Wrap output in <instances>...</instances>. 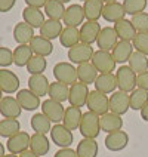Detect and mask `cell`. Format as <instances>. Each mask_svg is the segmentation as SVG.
Masks as SVG:
<instances>
[{"instance_id": "f546056e", "label": "cell", "mask_w": 148, "mask_h": 157, "mask_svg": "<svg viewBox=\"0 0 148 157\" xmlns=\"http://www.w3.org/2000/svg\"><path fill=\"white\" fill-rule=\"evenodd\" d=\"M98 70L93 67L92 62H85V64H80L77 65V80L85 83V85H90V83H95L96 77H98Z\"/></svg>"}, {"instance_id": "44dd1931", "label": "cell", "mask_w": 148, "mask_h": 157, "mask_svg": "<svg viewBox=\"0 0 148 157\" xmlns=\"http://www.w3.org/2000/svg\"><path fill=\"white\" fill-rule=\"evenodd\" d=\"M114 30H116V34L119 37V40H124V42H133V39L136 37V30L132 24V21L129 19H120L114 24Z\"/></svg>"}, {"instance_id": "5bb4252c", "label": "cell", "mask_w": 148, "mask_h": 157, "mask_svg": "<svg viewBox=\"0 0 148 157\" xmlns=\"http://www.w3.org/2000/svg\"><path fill=\"white\" fill-rule=\"evenodd\" d=\"M78 30H80V42L92 46L93 43H96L98 36H99L102 28H101L98 21H86V22H83V25Z\"/></svg>"}, {"instance_id": "836d02e7", "label": "cell", "mask_w": 148, "mask_h": 157, "mask_svg": "<svg viewBox=\"0 0 148 157\" xmlns=\"http://www.w3.org/2000/svg\"><path fill=\"white\" fill-rule=\"evenodd\" d=\"M34 56L30 44H18L13 49V64L17 67H27L28 61Z\"/></svg>"}, {"instance_id": "7402d4cb", "label": "cell", "mask_w": 148, "mask_h": 157, "mask_svg": "<svg viewBox=\"0 0 148 157\" xmlns=\"http://www.w3.org/2000/svg\"><path fill=\"white\" fill-rule=\"evenodd\" d=\"M133 53V44L132 42H124V40H119L117 44L114 46V49L111 51L114 61L120 65H124V62L129 61L131 55Z\"/></svg>"}, {"instance_id": "f35d334b", "label": "cell", "mask_w": 148, "mask_h": 157, "mask_svg": "<svg viewBox=\"0 0 148 157\" xmlns=\"http://www.w3.org/2000/svg\"><path fill=\"white\" fill-rule=\"evenodd\" d=\"M30 123H31V129L34 131V133H43V135H46V133H49L51 132V120L44 116L43 113H36L33 117H31V120H30Z\"/></svg>"}, {"instance_id": "7c38bea8", "label": "cell", "mask_w": 148, "mask_h": 157, "mask_svg": "<svg viewBox=\"0 0 148 157\" xmlns=\"http://www.w3.org/2000/svg\"><path fill=\"white\" fill-rule=\"evenodd\" d=\"M85 22V10H83V6L82 5H71L67 8L65 13H64V18H62V24L65 27H74V28H78V27L83 25Z\"/></svg>"}, {"instance_id": "74e56055", "label": "cell", "mask_w": 148, "mask_h": 157, "mask_svg": "<svg viewBox=\"0 0 148 157\" xmlns=\"http://www.w3.org/2000/svg\"><path fill=\"white\" fill-rule=\"evenodd\" d=\"M127 62H129V67L133 70V73H136V76L148 71V56L138 51H133Z\"/></svg>"}, {"instance_id": "7a4b0ae2", "label": "cell", "mask_w": 148, "mask_h": 157, "mask_svg": "<svg viewBox=\"0 0 148 157\" xmlns=\"http://www.w3.org/2000/svg\"><path fill=\"white\" fill-rule=\"evenodd\" d=\"M136 73H133L129 65H120L119 70L116 71L117 78V87L119 90H123L126 94H131L132 90L136 89Z\"/></svg>"}, {"instance_id": "681fc988", "label": "cell", "mask_w": 148, "mask_h": 157, "mask_svg": "<svg viewBox=\"0 0 148 157\" xmlns=\"http://www.w3.org/2000/svg\"><path fill=\"white\" fill-rule=\"evenodd\" d=\"M15 3H17V0H0V12L2 13L9 12L10 9L15 6Z\"/></svg>"}, {"instance_id": "8fae6325", "label": "cell", "mask_w": 148, "mask_h": 157, "mask_svg": "<svg viewBox=\"0 0 148 157\" xmlns=\"http://www.w3.org/2000/svg\"><path fill=\"white\" fill-rule=\"evenodd\" d=\"M42 113L51 120L52 123L58 124V123L62 122L64 119V113H65V108L61 102H56L53 99H46L42 102Z\"/></svg>"}, {"instance_id": "52a82bcc", "label": "cell", "mask_w": 148, "mask_h": 157, "mask_svg": "<svg viewBox=\"0 0 148 157\" xmlns=\"http://www.w3.org/2000/svg\"><path fill=\"white\" fill-rule=\"evenodd\" d=\"M90 62L93 64V67L98 70L99 74H101V73H113V71L116 70V64H117V62L114 61L111 52L101 51V49L95 51Z\"/></svg>"}, {"instance_id": "60d3db41", "label": "cell", "mask_w": 148, "mask_h": 157, "mask_svg": "<svg viewBox=\"0 0 148 157\" xmlns=\"http://www.w3.org/2000/svg\"><path fill=\"white\" fill-rule=\"evenodd\" d=\"M129 99H131V108L132 110H142L145 105L148 104V92L144 89L136 87L135 90H132L129 94Z\"/></svg>"}, {"instance_id": "8d00e7d4", "label": "cell", "mask_w": 148, "mask_h": 157, "mask_svg": "<svg viewBox=\"0 0 148 157\" xmlns=\"http://www.w3.org/2000/svg\"><path fill=\"white\" fill-rule=\"evenodd\" d=\"M67 8L64 6V3L58 2V0H47L46 6H44V15L47 19H55V21H61L64 18Z\"/></svg>"}, {"instance_id": "ffe728a7", "label": "cell", "mask_w": 148, "mask_h": 157, "mask_svg": "<svg viewBox=\"0 0 148 157\" xmlns=\"http://www.w3.org/2000/svg\"><path fill=\"white\" fill-rule=\"evenodd\" d=\"M126 10L123 8V3L120 2H113V3H105L104 10H102V18L107 22H113L116 24L117 21L124 19Z\"/></svg>"}, {"instance_id": "ac0fdd59", "label": "cell", "mask_w": 148, "mask_h": 157, "mask_svg": "<svg viewBox=\"0 0 148 157\" xmlns=\"http://www.w3.org/2000/svg\"><path fill=\"white\" fill-rule=\"evenodd\" d=\"M119 42V37L116 34V30L114 27H104L101 30V33L98 36V49L101 51H107V52H111L114 49V46Z\"/></svg>"}, {"instance_id": "ab89813d", "label": "cell", "mask_w": 148, "mask_h": 157, "mask_svg": "<svg viewBox=\"0 0 148 157\" xmlns=\"http://www.w3.org/2000/svg\"><path fill=\"white\" fill-rule=\"evenodd\" d=\"M21 132V123L18 119H2L0 120V136L10 138Z\"/></svg>"}, {"instance_id": "2e32d148", "label": "cell", "mask_w": 148, "mask_h": 157, "mask_svg": "<svg viewBox=\"0 0 148 157\" xmlns=\"http://www.w3.org/2000/svg\"><path fill=\"white\" fill-rule=\"evenodd\" d=\"M21 113H22V108L17 98L10 95L3 96V99L0 101V114L5 119H18Z\"/></svg>"}, {"instance_id": "f5cc1de1", "label": "cell", "mask_w": 148, "mask_h": 157, "mask_svg": "<svg viewBox=\"0 0 148 157\" xmlns=\"http://www.w3.org/2000/svg\"><path fill=\"white\" fill-rule=\"evenodd\" d=\"M18 157H40V156H37V154H34L31 150H27V151H24V153H21Z\"/></svg>"}, {"instance_id": "9c48e42d", "label": "cell", "mask_w": 148, "mask_h": 157, "mask_svg": "<svg viewBox=\"0 0 148 157\" xmlns=\"http://www.w3.org/2000/svg\"><path fill=\"white\" fill-rule=\"evenodd\" d=\"M90 94L89 86L82 83V82H76L74 85L70 86V96H68V101L73 107H85L87 102V96Z\"/></svg>"}, {"instance_id": "680465c9", "label": "cell", "mask_w": 148, "mask_h": 157, "mask_svg": "<svg viewBox=\"0 0 148 157\" xmlns=\"http://www.w3.org/2000/svg\"><path fill=\"white\" fill-rule=\"evenodd\" d=\"M2 99H3V92L0 90V101H2Z\"/></svg>"}, {"instance_id": "7bdbcfd3", "label": "cell", "mask_w": 148, "mask_h": 157, "mask_svg": "<svg viewBox=\"0 0 148 157\" xmlns=\"http://www.w3.org/2000/svg\"><path fill=\"white\" fill-rule=\"evenodd\" d=\"M123 8L127 15H136L141 12H145L147 0H123Z\"/></svg>"}, {"instance_id": "d590c367", "label": "cell", "mask_w": 148, "mask_h": 157, "mask_svg": "<svg viewBox=\"0 0 148 157\" xmlns=\"http://www.w3.org/2000/svg\"><path fill=\"white\" fill-rule=\"evenodd\" d=\"M59 42L62 48H73L77 43H80V30L74 27H64L61 36H59Z\"/></svg>"}, {"instance_id": "b9f144b4", "label": "cell", "mask_w": 148, "mask_h": 157, "mask_svg": "<svg viewBox=\"0 0 148 157\" xmlns=\"http://www.w3.org/2000/svg\"><path fill=\"white\" fill-rule=\"evenodd\" d=\"M46 67H47L46 58H44V56L34 55V56L28 61V64H27V71H28L31 76H34V74H43V71L46 70Z\"/></svg>"}, {"instance_id": "11a10c76", "label": "cell", "mask_w": 148, "mask_h": 157, "mask_svg": "<svg viewBox=\"0 0 148 157\" xmlns=\"http://www.w3.org/2000/svg\"><path fill=\"white\" fill-rule=\"evenodd\" d=\"M58 2H61V3H64V5H65V3H70L71 0H58Z\"/></svg>"}, {"instance_id": "cb8c5ba5", "label": "cell", "mask_w": 148, "mask_h": 157, "mask_svg": "<svg viewBox=\"0 0 148 157\" xmlns=\"http://www.w3.org/2000/svg\"><path fill=\"white\" fill-rule=\"evenodd\" d=\"M82 117H83L82 108L70 105L68 108H65L64 119H62V124H64L67 129H70V131L73 132V131H76V129H78V128H80Z\"/></svg>"}, {"instance_id": "d6986e66", "label": "cell", "mask_w": 148, "mask_h": 157, "mask_svg": "<svg viewBox=\"0 0 148 157\" xmlns=\"http://www.w3.org/2000/svg\"><path fill=\"white\" fill-rule=\"evenodd\" d=\"M95 90L101 92V94H114L116 89H117V78L116 74L113 73H101L98 74V77L95 80Z\"/></svg>"}, {"instance_id": "ee69618b", "label": "cell", "mask_w": 148, "mask_h": 157, "mask_svg": "<svg viewBox=\"0 0 148 157\" xmlns=\"http://www.w3.org/2000/svg\"><path fill=\"white\" fill-rule=\"evenodd\" d=\"M132 24L135 27L136 33H148V13L141 12L132 17Z\"/></svg>"}, {"instance_id": "484cf974", "label": "cell", "mask_w": 148, "mask_h": 157, "mask_svg": "<svg viewBox=\"0 0 148 157\" xmlns=\"http://www.w3.org/2000/svg\"><path fill=\"white\" fill-rule=\"evenodd\" d=\"M30 48L34 55H39V56H49L51 53L53 52V44L51 40L44 39L42 36H34L33 40L30 42Z\"/></svg>"}, {"instance_id": "91938a15", "label": "cell", "mask_w": 148, "mask_h": 157, "mask_svg": "<svg viewBox=\"0 0 148 157\" xmlns=\"http://www.w3.org/2000/svg\"><path fill=\"white\" fill-rule=\"evenodd\" d=\"M83 2H86V0H83Z\"/></svg>"}, {"instance_id": "7dc6e473", "label": "cell", "mask_w": 148, "mask_h": 157, "mask_svg": "<svg viewBox=\"0 0 148 157\" xmlns=\"http://www.w3.org/2000/svg\"><path fill=\"white\" fill-rule=\"evenodd\" d=\"M136 87L144 89V90L148 92V71L138 74V77H136Z\"/></svg>"}, {"instance_id": "6f0895ef", "label": "cell", "mask_w": 148, "mask_h": 157, "mask_svg": "<svg viewBox=\"0 0 148 157\" xmlns=\"http://www.w3.org/2000/svg\"><path fill=\"white\" fill-rule=\"evenodd\" d=\"M5 157H18L17 154H5Z\"/></svg>"}, {"instance_id": "4316f807", "label": "cell", "mask_w": 148, "mask_h": 157, "mask_svg": "<svg viewBox=\"0 0 148 157\" xmlns=\"http://www.w3.org/2000/svg\"><path fill=\"white\" fill-rule=\"evenodd\" d=\"M34 37V28L27 22H18L13 28V39L18 44H30Z\"/></svg>"}, {"instance_id": "30bf717a", "label": "cell", "mask_w": 148, "mask_h": 157, "mask_svg": "<svg viewBox=\"0 0 148 157\" xmlns=\"http://www.w3.org/2000/svg\"><path fill=\"white\" fill-rule=\"evenodd\" d=\"M131 108V99H129V94L123 92V90H116L114 94L110 96V111L114 114H123L127 113V110Z\"/></svg>"}, {"instance_id": "83f0119b", "label": "cell", "mask_w": 148, "mask_h": 157, "mask_svg": "<svg viewBox=\"0 0 148 157\" xmlns=\"http://www.w3.org/2000/svg\"><path fill=\"white\" fill-rule=\"evenodd\" d=\"M30 150L40 157L47 154L51 150V142L47 140V136L43 133H33L30 140Z\"/></svg>"}, {"instance_id": "9a60e30c", "label": "cell", "mask_w": 148, "mask_h": 157, "mask_svg": "<svg viewBox=\"0 0 148 157\" xmlns=\"http://www.w3.org/2000/svg\"><path fill=\"white\" fill-rule=\"evenodd\" d=\"M104 142L107 150H110V151H122L129 144V135L124 131L111 132V133H107Z\"/></svg>"}, {"instance_id": "e575fe53", "label": "cell", "mask_w": 148, "mask_h": 157, "mask_svg": "<svg viewBox=\"0 0 148 157\" xmlns=\"http://www.w3.org/2000/svg\"><path fill=\"white\" fill-rule=\"evenodd\" d=\"M77 156L78 157H96L98 156V142L96 140H92V138H83L77 144Z\"/></svg>"}, {"instance_id": "5b68a950", "label": "cell", "mask_w": 148, "mask_h": 157, "mask_svg": "<svg viewBox=\"0 0 148 157\" xmlns=\"http://www.w3.org/2000/svg\"><path fill=\"white\" fill-rule=\"evenodd\" d=\"M93 48L90 44H85V43H77L76 46H73L68 49V59L71 64H85V62H90L92 61V56H93Z\"/></svg>"}, {"instance_id": "816d5d0a", "label": "cell", "mask_w": 148, "mask_h": 157, "mask_svg": "<svg viewBox=\"0 0 148 157\" xmlns=\"http://www.w3.org/2000/svg\"><path fill=\"white\" fill-rule=\"evenodd\" d=\"M141 117H142L144 122H148V104L141 110Z\"/></svg>"}, {"instance_id": "f907efd6", "label": "cell", "mask_w": 148, "mask_h": 157, "mask_svg": "<svg viewBox=\"0 0 148 157\" xmlns=\"http://www.w3.org/2000/svg\"><path fill=\"white\" fill-rule=\"evenodd\" d=\"M27 6H30V8H44L46 6V3H47V0H24Z\"/></svg>"}, {"instance_id": "e0dca14e", "label": "cell", "mask_w": 148, "mask_h": 157, "mask_svg": "<svg viewBox=\"0 0 148 157\" xmlns=\"http://www.w3.org/2000/svg\"><path fill=\"white\" fill-rule=\"evenodd\" d=\"M18 102L21 105L22 110H27V111H34L37 110L42 102H40V96H37L36 94H33L30 89H19L17 92V96Z\"/></svg>"}, {"instance_id": "603a6c76", "label": "cell", "mask_w": 148, "mask_h": 157, "mask_svg": "<svg viewBox=\"0 0 148 157\" xmlns=\"http://www.w3.org/2000/svg\"><path fill=\"white\" fill-rule=\"evenodd\" d=\"M49 86H51V83L44 74H34V76H30L28 78V89L40 98L47 95Z\"/></svg>"}, {"instance_id": "4dcf8cb0", "label": "cell", "mask_w": 148, "mask_h": 157, "mask_svg": "<svg viewBox=\"0 0 148 157\" xmlns=\"http://www.w3.org/2000/svg\"><path fill=\"white\" fill-rule=\"evenodd\" d=\"M22 18H24V22H27L33 28H39V30L46 21L44 19V12H42L40 9L37 8H30V6H27L22 10Z\"/></svg>"}, {"instance_id": "f1b7e54d", "label": "cell", "mask_w": 148, "mask_h": 157, "mask_svg": "<svg viewBox=\"0 0 148 157\" xmlns=\"http://www.w3.org/2000/svg\"><path fill=\"white\" fill-rule=\"evenodd\" d=\"M62 30H64V27H62L61 21L46 19V21H44V24L40 27V36L52 42L53 39H59Z\"/></svg>"}, {"instance_id": "6da1fadb", "label": "cell", "mask_w": 148, "mask_h": 157, "mask_svg": "<svg viewBox=\"0 0 148 157\" xmlns=\"http://www.w3.org/2000/svg\"><path fill=\"white\" fill-rule=\"evenodd\" d=\"M78 131H80L83 138L96 140L98 135H99V132H101V116L92 113V111L83 113V117H82V123H80Z\"/></svg>"}, {"instance_id": "1f68e13d", "label": "cell", "mask_w": 148, "mask_h": 157, "mask_svg": "<svg viewBox=\"0 0 148 157\" xmlns=\"http://www.w3.org/2000/svg\"><path fill=\"white\" fill-rule=\"evenodd\" d=\"M104 5L105 3L102 0H86L85 5H83L86 21H98L99 18L102 17Z\"/></svg>"}, {"instance_id": "db71d44e", "label": "cell", "mask_w": 148, "mask_h": 157, "mask_svg": "<svg viewBox=\"0 0 148 157\" xmlns=\"http://www.w3.org/2000/svg\"><path fill=\"white\" fill-rule=\"evenodd\" d=\"M0 157H5V145L0 142Z\"/></svg>"}, {"instance_id": "d6a6232c", "label": "cell", "mask_w": 148, "mask_h": 157, "mask_svg": "<svg viewBox=\"0 0 148 157\" xmlns=\"http://www.w3.org/2000/svg\"><path fill=\"white\" fill-rule=\"evenodd\" d=\"M47 95L51 99L56 101V102H65L68 101V96H70V86L64 85V83H59V82H53L49 86V92Z\"/></svg>"}, {"instance_id": "8992f818", "label": "cell", "mask_w": 148, "mask_h": 157, "mask_svg": "<svg viewBox=\"0 0 148 157\" xmlns=\"http://www.w3.org/2000/svg\"><path fill=\"white\" fill-rule=\"evenodd\" d=\"M51 140L55 145H58L59 148H70V145L74 142V136H73V132L70 129H67L64 124L58 123V124H53L52 129H51Z\"/></svg>"}, {"instance_id": "d4e9b609", "label": "cell", "mask_w": 148, "mask_h": 157, "mask_svg": "<svg viewBox=\"0 0 148 157\" xmlns=\"http://www.w3.org/2000/svg\"><path fill=\"white\" fill-rule=\"evenodd\" d=\"M123 128V119L122 116L114 114L111 111L105 113L104 116H101V131L111 133L116 131H122Z\"/></svg>"}, {"instance_id": "3957f363", "label": "cell", "mask_w": 148, "mask_h": 157, "mask_svg": "<svg viewBox=\"0 0 148 157\" xmlns=\"http://www.w3.org/2000/svg\"><path fill=\"white\" fill-rule=\"evenodd\" d=\"M53 77L56 82L71 86L77 82V67L71 62H58L53 67Z\"/></svg>"}, {"instance_id": "277c9868", "label": "cell", "mask_w": 148, "mask_h": 157, "mask_svg": "<svg viewBox=\"0 0 148 157\" xmlns=\"http://www.w3.org/2000/svg\"><path fill=\"white\" fill-rule=\"evenodd\" d=\"M86 107L89 108V111L98 114V116H104L105 113L110 111V98L98 90H92L87 96Z\"/></svg>"}, {"instance_id": "4fadbf2b", "label": "cell", "mask_w": 148, "mask_h": 157, "mask_svg": "<svg viewBox=\"0 0 148 157\" xmlns=\"http://www.w3.org/2000/svg\"><path fill=\"white\" fill-rule=\"evenodd\" d=\"M0 90L12 95L19 90V77L8 68H0Z\"/></svg>"}, {"instance_id": "c3c4849f", "label": "cell", "mask_w": 148, "mask_h": 157, "mask_svg": "<svg viewBox=\"0 0 148 157\" xmlns=\"http://www.w3.org/2000/svg\"><path fill=\"white\" fill-rule=\"evenodd\" d=\"M53 157H78V156L77 151L73 148H59L53 154Z\"/></svg>"}, {"instance_id": "9f6ffc18", "label": "cell", "mask_w": 148, "mask_h": 157, "mask_svg": "<svg viewBox=\"0 0 148 157\" xmlns=\"http://www.w3.org/2000/svg\"><path fill=\"white\" fill-rule=\"evenodd\" d=\"M104 3H113V2H117V0H102Z\"/></svg>"}, {"instance_id": "bcb514c9", "label": "cell", "mask_w": 148, "mask_h": 157, "mask_svg": "<svg viewBox=\"0 0 148 157\" xmlns=\"http://www.w3.org/2000/svg\"><path fill=\"white\" fill-rule=\"evenodd\" d=\"M12 64H13V51L0 46V68H8Z\"/></svg>"}, {"instance_id": "ba28073f", "label": "cell", "mask_w": 148, "mask_h": 157, "mask_svg": "<svg viewBox=\"0 0 148 157\" xmlns=\"http://www.w3.org/2000/svg\"><path fill=\"white\" fill-rule=\"evenodd\" d=\"M30 140H31V135H28L27 132L21 131L18 132L17 135L10 136L6 142V148L10 154H17L19 156L21 153H24L30 148Z\"/></svg>"}, {"instance_id": "f6af8a7d", "label": "cell", "mask_w": 148, "mask_h": 157, "mask_svg": "<svg viewBox=\"0 0 148 157\" xmlns=\"http://www.w3.org/2000/svg\"><path fill=\"white\" fill-rule=\"evenodd\" d=\"M132 44H133L135 51L148 56V33H138L136 37L133 39Z\"/></svg>"}]
</instances>
